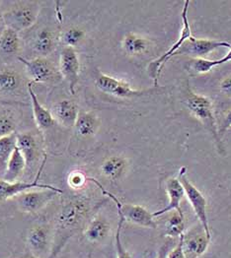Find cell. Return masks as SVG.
<instances>
[{
	"mask_svg": "<svg viewBox=\"0 0 231 258\" xmlns=\"http://www.w3.org/2000/svg\"><path fill=\"white\" fill-rule=\"evenodd\" d=\"M219 88L224 95L231 97V76H227L222 79L219 84Z\"/></svg>",
	"mask_w": 231,
	"mask_h": 258,
	"instance_id": "obj_37",
	"label": "cell"
},
{
	"mask_svg": "<svg viewBox=\"0 0 231 258\" xmlns=\"http://www.w3.org/2000/svg\"><path fill=\"white\" fill-rule=\"evenodd\" d=\"M34 188L39 189H59L56 186L40 183L37 180L33 182H23V181H14L9 182L0 178V200H5L9 198H14L19 194L33 190Z\"/></svg>",
	"mask_w": 231,
	"mask_h": 258,
	"instance_id": "obj_15",
	"label": "cell"
},
{
	"mask_svg": "<svg viewBox=\"0 0 231 258\" xmlns=\"http://www.w3.org/2000/svg\"><path fill=\"white\" fill-rule=\"evenodd\" d=\"M88 180V176H86L83 172H72L68 176V184L74 189L81 188Z\"/></svg>",
	"mask_w": 231,
	"mask_h": 258,
	"instance_id": "obj_33",
	"label": "cell"
},
{
	"mask_svg": "<svg viewBox=\"0 0 231 258\" xmlns=\"http://www.w3.org/2000/svg\"><path fill=\"white\" fill-rule=\"evenodd\" d=\"M58 194H63V190L60 188L39 189L23 192L14 198L22 212L36 213L42 210Z\"/></svg>",
	"mask_w": 231,
	"mask_h": 258,
	"instance_id": "obj_8",
	"label": "cell"
},
{
	"mask_svg": "<svg viewBox=\"0 0 231 258\" xmlns=\"http://www.w3.org/2000/svg\"><path fill=\"white\" fill-rule=\"evenodd\" d=\"M171 213L165 223V235L171 237H181L185 230V216L177 211Z\"/></svg>",
	"mask_w": 231,
	"mask_h": 258,
	"instance_id": "obj_27",
	"label": "cell"
},
{
	"mask_svg": "<svg viewBox=\"0 0 231 258\" xmlns=\"http://www.w3.org/2000/svg\"><path fill=\"white\" fill-rule=\"evenodd\" d=\"M185 105L189 109L190 112L206 127L208 131H210L212 135L218 150L221 153L224 151L221 139L218 135V128L216 123V118L214 114L213 105L208 97L203 95H198L192 90L188 89L186 98H185Z\"/></svg>",
	"mask_w": 231,
	"mask_h": 258,
	"instance_id": "obj_2",
	"label": "cell"
},
{
	"mask_svg": "<svg viewBox=\"0 0 231 258\" xmlns=\"http://www.w3.org/2000/svg\"><path fill=\"white\" fill-rule=\"evenodd\" d=\"M56 44L57 39L54 32L49 29H42L34 39L33 48L43 57L54 51Z\"/></svg>",
	"mask_w": 231,
	"mask_h": 258,
	"instance_id": "obj_24",
	"label": "cell"
},
{
	"mask_svg": "<svg viewBox=\"0 0 231 258\" xmlns=\"http://www.w3.org/2000/svg\"><path fill=\"white\" fill-rule=\"evenodd\" d=\"M26 258H40V257H37V256H35V255H34V254H32V253H31V254H30V255H29V256H27V257Z\"/></svg>",
	"mask_w": 231,
	"mask_h": 258,
	"instance_id": "obj_38",
	"label": "cell"
},
{
	"mask_svg": "<svg viewBox=\"0 0 231 258\" xmlns=\"http://www.w3.org/2000/svg\"><path fill=\"white\" fill-rule=\"evenodd\" d=\"M88 258H93V257H92V255H91V254H90V255H89V256H88Z\"/></svg>",
	"mask_w": 231,
	"mask_h": 258,
	"instance_id": "obj_40",
	"label": "cell"
},
{
	"mask_svg": "<svg viewBox=\"0 0 231 258\" xmlns=\"http://www.w3.org/2000/svg\"><path fill=\"white\" fill-rule=\"evenodd\" d=\"M95 84L101 92L111 96L118 97V98H123V99L142 97L144 95H147L152 92V90L142 91V90L132 89L126 81L117 79L102 72L98 73L95 79Z\"/></svg>",
	"mask_w": 231,
	"mask_h": 258,
	"instance_id": "obj_7",
	"label": "cell"
},
{
	"mask_svg": "<svg viewBox=\"0 0 231 258\" xmlns=\"http://www.w3.org/2000/svg\"><path fill=\"white\" fill-rule=\"evenodd\" d=\"M28 93L31 99L34 119L38 128L47 130L53 127L56 123V120L52 114V111L47 109L40 103L35 91L33 90V87L30 83L28 84Z\"/></svg>",
	"mask_w": 231,
	"mask_h": 258,
	"instance_id": "obj_17",
	"label": "cell"
},
{
	"mask_svg": "<svg viewBox=\"0 0 231 258\" xmlns=\"http://www.w3.org/2000/svg\"><path fill=\"white\" fill-rule=\"evenodd\" d=\"M166 191L169 197L168 204L161 210L154 212V217L164 215L171 211H177L181 215H184L181 202L185 196V190L178 177H170L166 181Z\"/></svg>",
	"mask_w": 231,
	"mask_h": 258,
	"instance_id": "obj_14",
	"label": "cell"
},
{
	"mask_svg": "<svg viewBox=\"0 0 231 258\" xmlns=\"http://www.w3.org/2000/svg\"><path fill=\"white\" fill-rule=\"evenodd\" d=\"M27 244L31 253L37 257L45 258L48 253L51 255L53 242L49 229L43 226L33 227L27 235Z\"/></svg>",
	"mask_w": 231,
	"mask_h": 258,
	"instance_id": "obj_12",
	"label": "cell"
},
{
	"mask_svg": "<svg viewBox=\"0 0 231 258\" xmlns=\"http://www.w3.org/2000/svg\"><path fill=\"white\" fill-rule=\"evenodd\" d=\"M111 232L109 222L102 216H96L91 219L84 228V237L92 243L104 241Z\"/></svg>",
	"mask_w": 231,
	"mask_h": 258,
	"instance_id": "obj_18",
	"label": "cell"
},
{
	"mask_svg": "<svg viewBox=\"0 0 231 258\" xmlns=\"http://www.w3.org/2000/svg\"><path fill=\"white\" fill-rule=\"evenodd\" d=\"M20 85V76L13 69H3L0 71V92L10 93Z\"/></svg>",
	"mask_w": 231,
	"mask_h": 258,
	"instance_id": "obj_29",
	"label": "cell"
},
{
	"mask_svg": "<svg viewBox=\"0 0 231 258\" xmlns=\"http://www.w3.org/2000/svg\"><path fill=\"white\" fill-rule=\"evenodd\" d=\"M15 127L16 125L11 117L6 115L0 116V138L13 134Z\"/></svg>",
	"mask_w": 231,
	"mask_h": 258,
	"instance_id": "obj_32",
	"label": "cell"
},
{
	"mask_svg": "<svg viewBox=\"0 0 231 258\" xmlns=\"http://www.w3.org/2000/svg\"><path fill=\"white\" fill-rule=\"evenodd\" d=\"M91 212V202L87 198H74L63 204L57 216L56 233L53 239L52 252L49 258H56L68 239L87 225Z\"/></svg>",
	"mask_w": 231,
	"mask_h": 258,
	"instance_id": "obj_1",
	"label": "cell"
},
{
	"mask_svg": "<svg viewBox=\"0 0 231 258\" xmlns=\"http://www.w3.org/2000/svg\"><path fill=\"white\" fill-rule=\"evenodd\" d=\"M219 47L231 48V44L223 41L196 39L194 36H192L187 41H185L183 45L177 50L175 55H190L196 58H203Z\"/></svg>",
	"mask_w": 231,
	"mask_h": 258,
	"instance_id": "obj_10",
	"label": "cell"
},
{
	"mask_svg": "<svg viewBox=\"0 0 231 258\" xmlns=\"http://www.w3.org/2000/svg\"><path fill=\"white\" fill-rule=\"evenodd\" d=\"M128 168L127 159L122 156H112L107 158L101 165V173L106 178L117 181L124 177Z\"/></svg>",
	"mask_w": 231,
	"mask_h": 258,
	"instance_id": "obj_19",
	"label": "cell"
},
{
	"mask_svg": "<svg viewBox=\"0 0 231 258\" xmlns=\"http://www.w3.org/2000/svg\"><path fill=\"white\" fill-rule=\"evenodd\" d=\"M99 118L92 111H81L75 122V130L82 137L93 136L99 128Z\"/></svg>",
	"mask_w": 231,
	"mask_h": 258,
	"instance_id": "obj_23",
	"label": "cell"
},
{
	"mask_svg": "<svg viewBox=\"0 0 231 258\" xmlns=\"http://www.w3.org/2000/svg\"><path fill=\"white\" fill-rule=\"evenodd\" d=\"M119 215V223H118V228L115 236V246H116V253H117V258H131L128 251L126 250L122 242V237H121V233H122V228L125 223V219Z\"/></svg>",
	"mask_w": 231,
	"mask_h": 258,
	"instance_id": "obj_31",
	"label": "cell"
},
{
	"mask_svg": "<svg viewBox=\"0 0 231 258\" xmlns=\"http://www.w3.org/2000/svg\"><path fill=\"white\" fill-rule=\"evenodd\" d=\"M168 258H186L183 251V239L182 236L179 237V242L169 252Z\"/></svg>",
	"mask_w": 231,
	"mask_h": 258,
	"instance_id": "obj_35",
	"label": "cell"
},
{
	"mask_svg": "<svg viewBox=\"0 0 231 258\" xmlns=\"http://www.w3.org/2000/svg\"><path fill=\"white\" fill-rule=\"evenodd\" d=\"M17 147V134L13 133L0 138V170L5 171L7 163Z\"/></svg>",
	"mask_w": 231,
	"mask_h": 258,
	"instance_id": "obj_26",
	"label": "cell"
},
{
	"mask_svg": "<svg viewBox=\"0 0 231 258\" xmlns=\"http://www.w3.org/2000/svg\"><path fill=\"white\" fill-rule=\"evenodd\" d=\"M88 180L94 182L102 191V194L105 196H108L111 198L118 210V214L122 216L125 221H127L129 223H132L134 225H137L143 228H147V229H156L157 228V222L155 221V217L153 213L148 211L147 208H145L142 205L138 204H129V203H122L114 194L109 192L105 190V188L102 186L101 183H99L95 178L88 177Z\"/></svg>",
	"mask_w": 231,
	"mask_h": 258,
	"instance_id": "obj_3",
	"label": "cell"
},
{
	"mask_svg": "<svg viewBox=\"0 0 231 258\" xmlns=\"http://www.w3.org/2000/svg\"><path fill=\"white\" fill-rule=\"evenodd\" d=\"M20 48L18 32L12 28H5L0 33V51L5 54L17 53Z\"/></svg>",
	"mask_w": 231,
	"mask_h": 258,
	"instance_id": "obj_25",
	"label": "cell"
},
{
	"mask_svg": "<svg viewBox=\"0 0 231 258\" xmlns=\"http://www.w3.org/2000/svg\"><path fill=\"white\" fill-rule=\"evenodd\" d=\"M186 172H187L186 168H181L178 174V178L184 187L185 195L187 196L191 206L193 207L196 215L200 220L201 226L203 227L207 237L211 238L209 216H208V201L203 194L190 181Z\"/></svg>",
	"mask_w": 231,
	"mask_h": 258,
	"instance_id": "obj_4",
	"label": "cell"
},
{
	"mask_svg": "<svg viewBox=\"0 0 231 258\" xmlns=\"http://www.w3.org/2000/svg\"><path fill=\"white\" fill-rule=\"evenodd\" d=\"M171 245H172V241L171 240H167L165 241L161 247L159 248L158 252H157V255L155 258H168L169 252L170 250L172 249L171 248Z\"/></svg>",
	"mask_w": 231,
	"mask_h": 258,
	"instance_id": "obj_36",
	"label": "cell"
},
{
	"mask_svg": "<svg viewBox=\"0 0 231 258\" xmlns=\"http://www.w3.org/2000/svg\"><path fill=\"white\" fill-rule=\"evenodd\" d=\"M17 148L21 151L27 167L32 165L38 158L39 144L36 136L31 132L17 134Z\"/></svg>",
	"mask_w": 231,
	"mask_h": 258,
	"instance_id": "obj_20",
	"label": "cell"
},
{
	"mask_svg": "<svg viewBox=\"0 0 231 258\" xmlns=\"http://www.w3.org/2000/svg\"><path fill=\"white\" fill-rule=\"evenodd\" d=\"M40 6L38 2H18V5L4 14L7 27L19 32L31 28L38 19Z\"/></svg>",
	"mask_w": 231,
	"mask_h": 258,
	"instance_id": "obj_6",
	"label": "cell"
},
{
	"mask_svg": "<svg viewBox=\"0 0 231 258\" xmlns=\"http://www.w3.org/2000/svg\"><path fill=\"white\" fill-rule=\"evenodd\" d=\"M228 61H231V48L227 54H225L222 58L217 59V60H209V59H205V58H195L192 60L191 67H192V70L195 71L196 73L204 74V73L210 72L213 67L224 64Z\"/></svg>",
	"mask_w": 231,
	"mask_h": 258,
	"instance_id": "obj_28",
	"label": "cell"
},
{
	"mask_svg": "<svg viewBox=\"0 0 231 258\" xmlns=\"http://www.w3.org/2000/svg\"><path fill=\"white\" fill-rule=\"evenodd\" d=\"M231 127V108L227 109L222 116L221 122L217 125L218 128V135L219 138L221 139V137L224 135V133Z\"/></svg>",
	"mask_w": 231,
	"mask_h": 258,
	"instance_id": "obj_34",
	"label": "cell"
},
{
	"mask_svg": "<svg viewBox=\"0 0 231 258\" xmlns=\"http://www.w3.org/2000/svg\"><path fill=\"white\" fill-rule=\"evenodd\" d=\"M26 67V71L29 77L37 83H47L53 81L57 74L56 68L53 62L45 57H37L31 60L18 57Z\"/></svg>",
	"mask_w": 231,
	"mask_h": 258,
	"instance_id": "obj_11",
	"label": "cell"
},
{
	"mask_svg": "<svg viewBox=\"0 0 231 258\" xmlns=\"http://www.w3.org/2000/svg\"><path fill=\"white\" fill-rule=\"evenodd\" d=\"M10 258H12V257H10Z\"/></svg>",
	"mask_w": 231,
	"mask_h": 258,
	"instance_id": "obj_41",
	"label": "cell"
},
{
	"mask_svg": "<svg viewBox=\"0 0 231 258\" xmlns=\"http://www.w3.org/2000/svg\"><path fill=\"white\" fill-rule=\"evenodd\" d=\"M183 251L186 258L201 257L210 245V238L207 237L203 227L190 231L182 235Z\"/></svg>",
	"mask_w": 231,
	"mask_h": 258,
	"instance_id": "obj_13",
	"label": "cell"
},
{
	"mask_svg": "<svg viewBox=\"0 0 231 258\" xmlns=\"http://www.w3.org/2000/svg\"><path fill=\"white\" fill-rule=\"evenodd\" d=\"M189 0L185 1L184 7H183V11H182V22H183V28L180 34L179 39L177 40V42L174 43L168 51H166L164 54H162L161 56H159L158 58L154 59L153 61H151L148 66H147V72L149 74V76L151 77V79L154 82V85L158 86V80H159V76L161 73V70L163 68L164 64L168 61L170 58H172L175 53L177 52V50L183 45V43H185V41H187L190 37H192V31H191V27H190L189 19H188V9H189Z\"/></svg>",
	"mask_w": 231,
	"mask_h": 258,
	"instance_id": "obj_5",
	"label": "cell"
},
{
	"mask_svg": "<svg viewBox=\"0 0 231 258\" xmlns=\"http://www.w3.org/2000/svg\"><path fill=\"white\" fill-rule=\"evenodd\" d=\"M151 45L150 41L134 33H128L123 39L122 47L129 56H136L146 53Z\"/></svg>",
	"mask_w": 231,
	"mask_h": 258,
	"instance_id": "obj_21",
	"label": "cell"
},
{
	"mask_svg": "<svg viewBox=\"0 0 231 258\" xmlns=\"http://www.w3.org/2000/svg\"><path fill=\"white\" fill-rule=\"evenodd\" d=\"M147 258H155V257H153V255H152V254H150V255H148V256H147Z\"/></svg>",
	"mask_w": 231,
	"mask_h": 258,
	"instance_id": "obj_39",
	"label": "cell"
},
{
	"mask_svg": "<svg viewBox=\"0 0 231 258\" xmlns=\"http://www.w3.org/2000/svg\"><path fill=\"white\" fill-rule=\"evenodd\" d=\"M85 31L81 28L78 27H71L67 29L63 35V41L65 46L74 47L79 45L80 43L84 41Z\"/></svg>",
	"mask_w": 231,
	"mask_h": 258,
	"instance_id": "obj_30",
	"label": "cell"
},
{
	"mask_svg": "<svg viewBox=\"0 0 231 258\" xmlns=\"http://www.w3.org/2000/svg\"><path fill=\"white\" fill-rule=\"evenodd\" d=\"M60 70L69 85L70 94L74 95L80 75V60L74 47H63L60 56Z\"/></svg>",
	"mask_w": 231,
	"mask_h": 258,
	"instance_id": "obj_9",
	"label": "cell"
},
{
	"mask_svg": "<svg viewBox=\"0 0 231 258\" xmlns=\"http://www.w3.org/2000/svg\"><path fill=\"white\" fill-rule=\"evenodd\" d=\"M52 114L55 120L64 127H74L79 110L73 101L65 99L55 104L52 108Z\"/></svg>",
	"mask_w": 231,
	"mask_h": 258,
	"instance_id": "obj_16",
	"label": "cell"
},
{
	"mask_svg": "<svg viewBox=\"0 0 231 258\" xmlns=\"http://www.w3.org/2000/svg\"><path fill=\"white\" fill-rule=\"evenodd\" d=\"M26 167H27L26 160L21 151L16 147V149L14 150L7 163L2 178L9 182L17 181V179L23 174Z\"/></svg>",
	"mask_w": 231,
	"mask_h": 258,
	"instance_id": "obj_22",
	"label": "cell"
}]
</instances>
